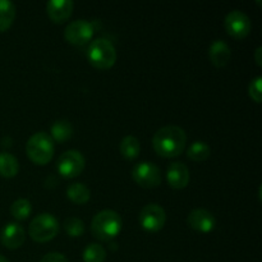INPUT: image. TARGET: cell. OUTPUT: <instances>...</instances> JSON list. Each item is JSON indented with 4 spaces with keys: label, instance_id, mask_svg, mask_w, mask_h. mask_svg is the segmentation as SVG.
Returning <instances> with one entry per match:
<instances>
[{
    "label": "cell",
    "instance_id": "7402d4cb",
    "mask_svg": "<svg viewBox=\"0 0 262 262\" xmlns=\"http://www.w3.org/2000/svg\"><path fill=\"white\" fill-rule=\"evenodd\" d=\"M31 212H32V205L26 199L15 200L12 204V206H10V214H12V216L14 219L20 220V222L27 219L31 215Z\"/></svg>",
    "mask_w": 262,
    "mask_h": 262
},
{
    "label": "cell",
    "instance_id": "3957f363",
    "mask_svg": "<svg viewBox=\"0 0 262 262\" xmlns=\"http://www.w3.org/2000/svg\"><path fill=\"white\" fill-rule=\"evenodd\" d=\"M87 59L94 68L106 71L117 61V50L106 38H96L90 42L87 49Z\"/></svg>",
    "mask_w": 262,
    "mask_h": 262
},
{
    "label": "cell",
    "instance_id": "ffe728a7",
    "mask_svg": "<svg viewBox=\"0 0 262 262\" xmlns=\"http://www.w3.org/2000/svg\"><path fill=\"white\" fill-rule=\"evenodd\" d=\"M119 151L124 159H127V160H135L140 155V141L135 136H125L122 140V142H120Z\"/></svg>",
    "mask_w": 262,
    "mask_h": 262
},
{
    "label": "cell",
    "instance_id": "7a4b0ae2",
    "mask_svg": "<svg viewBox=\"0 0 262 262\" xmlns=\"http://www.w3.org/2000/svg\"><path fill=\"white\" fill-rule=\"evenodd\" d=\"M122 217L114 210H102L97 212L91 223V232L95 238L100 241L113 239L122 230Z\"/></svg>",
    "mask_w": 262,
    "mask_h": 262
},
{
    "label": "cell",
    "instance_id": "7c38bea8",
    "mask_svg": "<svg viewBox=\"0 0 262 262\" xmlns=\"http://www.w3.org/2000/svg\"><path fill=\"white\" fill-rule=\"evenodd\" d=\"M26 239V232L17 223H9L3 228L0 233V241L8 250H17Z\"/></svg>",
    "mask_w": 262,
    "mask_h": 262
},
{
    "label": "cell",
    "instance_id": "4fadbf2b",
    "mask_svg": "<svg viewBox=\"0 0 262 262\" xmlns=\"http://www.w3.org/2000/svg\"><path fill=\"white\" fill-rule=\"evenodd\" d=\"M73 8L72 0H50L46 4V13L54 23H64L72 15Z\"/></svg>",
    "mask_w": 262,
    "mask_h": 262
},
{
    "label": "cell",
    "instance_id": "9a60e30c",
    "mask_svg": "<svg viewBox=\"0 0 262 262\" xmlns=\"http://www.w3.org/2000/svg\"><path fill=\"white\" fill-rule=\"evenodd\" d=\"M232 56V50L229 45L223 40H215L209 48V58L211 64L217 68H223L227 66Z\"/></svg>",
    "mask_w": 262,
    "mask_h": 262
},
{
    "label": "cell",
    "instance_id": "8992f818",
    "mask_svg": "<svg viewBox=\"0 0 262 262\" xmlns=\"http://www.w3.org/2000/svg\"><path fill=\"white\" fill-rule=\"evenodd\" d=\"M86 160L83 155L77 150H68L61 154L56 163V169L59 174L64 178H76L83 171Z\"/></svg>",
    "mask_w": 262,
    "mask_h": 262
},
{
    "label": "cell",
    "instance_id": "277c9868",
    "mask_svg": "<svg viewBox=\"0 0 262 262\" xmlns=\"http://www.w3.org/2000/svg\"><path fill=\"white\" fill-rule=\"evenodd\" d=\"M55 151L53 138L46 132H37L31 136L26 143V152L30 160L37 165H46L50 163Z\"/></svg>",
    "mask_w": 262,
    "mask_h": 262
},
{
    "label": "cell",
    "instance_id": "5b68a950",
    "mask_svg": "<svg viewBox=\"0 0 262 262\" xmlns=\"http://www.w3.org/2000/svg\"><path fill=\"white\" fill-rule=\"evenodd\" d=\"M59 223L49 212H42L32 219L28 227V235L37 243H45L58 235Z\"/></svg>",
    "mask_w": 262,
    "mask_h": 262
},
{
    "label": "cell",
    "instance_id": "52a82bcc",
    "mask_svg": "<svg viewBox=\"0 0 262 262\" xmlns=\"http://www.w3.org/2000/svg\"><path fill=\"white\" fill-rule=\"evenodd\" d=\"M138 222L141 227L145 230L151 233L159 232L164 228L166 222L165 210L156 204L146 205L141 209L140 215H138Z\"/></svg>",
    "mask_w": 262,
    "mask_h": 262
},
{
    "label": "cell",
    "instance_id": "603a6c76",
    "mask_svg": "<svg viewBox=\"0 0 262 262\" xmlns=\"http://www.w3.org/2000/svg\"><path fill=\"white\" fill-rule=\"evenodd\" d=\"M106 258V251L99 243H91L83 251L84 262H104Z\"/></svg>",
    "mask_w": 262,
    "mask_h": 262
},
{
    "label": "cell",
    "instance_id": "9c48e42d",
    "mask_svg": "<svg viewBox=\"0 0 262 262\" xmlns=\"http://www.w3.org/2000/svg\"><path fill=\"white\" fill-rule=\"evenodd\" d=\"M94 36V26L86 19H77L69 23L64 31L67 42L74 46H83L91 41Z\"/></svg>",
    "mask_w": 262,
    "mask_h": 262
},
{
    "label": "cell",
    "instance_id": "484cf974",
    "mask_svg": "<svg viewBox=\"0 0 262 262\" xmlns=\"http://www.w3.org/2000/svg\"><path fill=\"white\" fill-rule=\"evenodd\" d=\"M40 262H68L66 256L59 252H50L46 253Z\"/></svg>",
    "mask_w": 262,
    "mask_h": 262
},
{
    "label": "cell",
    "instance_id": "ac0fdd59",
    "mask_svg": "<svg viewBox=\"0 0 262 262\" xmlns=\"http://www.w3.org/2000/svg\"><path fill=\"white\" fill-rule=\"evenodd\" d=\"M19 171L18 160L9 152H0V176L4 178H13Z\"/></svg>",
    "mask_w": 262,
    "mask_h": 262
},
{
    "label": "cell",
    "instance_id": "e0dca14e",
    "mask_svg": "<svg viewBox=\"0 0 262 262\" xmlns=\"http://www.w3.org/2000/svg\"><path fill=\"white\" fill-rule=\"evenodd\" d=\"M15 18V7L9 0H0V32L12 27Z\"/></svg>",
    "mask_w": 262,
    "mask_h": 262
},
{
    "label": "cell",
    "instance_id": "cb8c5ba5",
    "mask_svg": "<svg viewBox=\"0 0 262 262\" xmlns=\"http://www.w3.org/2000/svg\"><path fill=\"white\" fill-rule=\"evenodd\" d=\"M64 230L69 237L78 238L83 235L86 227H84V223L78 217H68L64 220Z\"/></svg>",
    "mask_w": 262,
    "mask_h": 262
},
{
    "label": "cell",
    "instance_id": "6da1fadb",
    "mask_svg": "<svg viewBox=\"0 0 262 262\" xmlns=\"http://www.w3.org/2000/svg\"><path fill=\"white\" fill-rule=\"evenodd\" d=\"M187 135L178 125H165L155 132L152 147L159 156L165 159L177 158L186 148Z\"/></svg>",
    "mask_w": 262,
    "mask_h": 262
},
{
    "label": "cell",
    "instance_id": "83f0119b",
    "mask_svg": "<svg viewBox=\"0 0 262 262\" xmlns=\"http://www.w3.org/2000/svg\"><path fill=\"white\" fill-rule=\"evenodd\" d=\"M0 262H9V261H8L7 258H5V257H3V256L0 255Z\"/></svg>",
    "mask_w": 262,
    "mask_h": 262
},
{
    "label": "cell",
    "instance_id": "ba28073f",
    "mask_svg": "<svg viewBox=\"0 0 262 262\" xmlns=\"http://www.w3.org/2000/svg\"><path fill=\"white\" fill-rule=\"evenodd\" d=\"M132 178L142 188H155L161 183L160 169L148 161L136 164L132 169Z\"/></svg>",
    "mask_w": 262,
    "mask_h": 262
},
{
    "label": "cell",
    "instance_id": "5bb4252c",
    "mask_svg": "<svg viewBox=\"0 0 262 262\" xmlns=\"http://www.w3.org/2000/svg\"><path fill=\"white\" fill-rule=\"evenodd\" d=\"M166 179H168V183L171 188L183 189L188 186L191 176H189V170L187 165H184L183 163L176 161V163L169 165Z\"/></svg>",
    "mask_w": 262,
    "mask_h": 262
},
{
    "label": "cell",
    "instance_id": "44dd1931",
    "mask_svg": "<svg viewBox=\"0 0 262 262\" xmlns=\"http://www.w3.org/2000/svg\"><path fill=\"white\" fill-rule=\"evenodd\" d=\"M211 155V148L204 141H194L189 148L187 150V156L188 159H191L192 161H196V163H201V161L207 160Z\"/></svg>",
    "mask_w": 262,
    "mask_h": 262
},
{
    "label": "cell",
    "instance_id": "8fae6325",
    "mask_svg": "<svg viewBox=\"0 0 262 262\" xmlns=\"http://www.w3.org/2000/svg\"><path fill=\"white\" fill-rule=\"evenodd\" d=\"M187 224L200 233H210L215 229L216 219L210 211L205 209H194L187 217Z\"/></svg>",
    "mask_w": 262,
    "mask_h": 262
},
{
    "label": "cell",
    "instance_id": "d6986e66",
    "mask_svg": "<svg viewBox=\"0 0 262 262\" xmlns=\"http://www.w3.org/2000/svg\"><path fill=\"white\" fill-rule=\"evenodd\" d=\"M50 133V137L53 138V141H56V142H66V141H68L73 136V127L66 119L56 120L51 125Z\"/></svg>",
    "mask_w": 262,
    "mask_h": 262
},
{
    "label": "cell",
    "instance_id": "2e32d148",
    "mask_svg": "<svg viewBox=\"0 0 262 262\" xmlns=\"http://www.w3.org/2000/svg\"><path fill=\"white\" fill-rule=\"evenodd\" d=\"M67 197H68L73 204L84 205L86 202L90 201L91 192H90V188L86 184L72 183L71 186L67 188Z\"/></svg>",
    "mask_w": 262,
    "mask_h": 262
},
{
    "label": "cell",
    "instance_id": "4316f807",
    "mask_svg": "<svg viewBox=\"0 0 262 262\" xmlns=\"http://www.w3.org/2000/svg\"><path fill=\"white\" fill-rule=\"evenodd\" d=\"M261 54H262V48H261V46H258V48L256 49V51H255V60H256V63H257L258 67H262Z\"/></svg>",
    "mask_w": 262,
    "mask_h": 262
},
{
    "label": "cell",
    "instance_id": "d4e9b609",
    "mask_svg": "<svg viewBox=\"0 0 262 262\" xmlns=\"http://www.w3.org/2000/svg\"><path fill=\"white\" fill-rule=\"evenodd\" d=\"M261 83H262V78L258 76L256 77L255 79H252L250 86H248V94H250V97L253 100V101L257 102V104H260L262 101Z\"/></svg>",
    "mask_w": 262,
    "mask_h": 262
},
{
    "label": "cell",
    "instance_id": "30bf717a",
    "mask_svg": "<svg viewBox=\"0 0 262 262\" xmlns=\"http://www.w3.org/2000/svg\"><path fill=\"white\" fill-rule=\"evenodd\" d=\"M224 26L228 35L237 40L247 37L252 28L250 17L241 10H232L230 13H228L224 20Z\"/></svg>",
    "mask_w": 262,
    "mask_h": 262
}]
</instances>
